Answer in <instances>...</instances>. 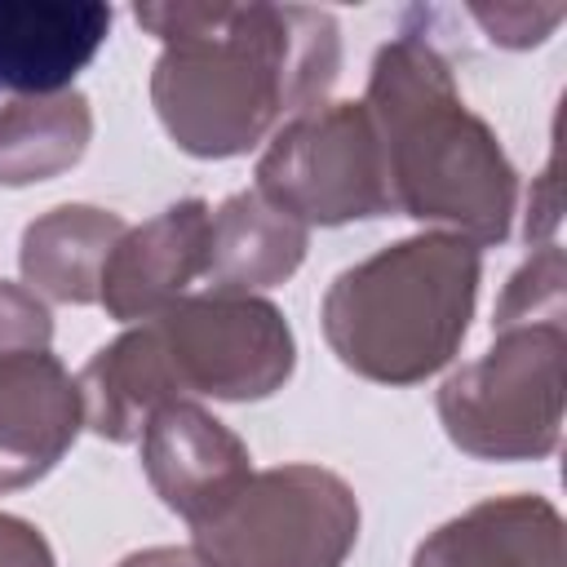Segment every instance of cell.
I'll return each instance as SVG.
<instances>
[{
  "label": "cell",
  "mask_w": 567,
  "mask_h": 567,
  "mask_svg": "<svg viewBox=\"0 0 567 567\" xmlns=\"http://www.w3.org/2000/svg\"><path fill=\"white\" fill-rule=\"evenodd\" d=\"M164 40L151 97L182 151H248L284 111H310L341 66L337 18L306 4H137Z\"/></svg>",
  "instance_id": "obj_1"
},
{
  "label": "cell",
  "mask_w": 567,
  "mask_h": 567,
  "mask_svg": "<svg viewBox=\"0 0 567 567\" xmlns=\"http://www.w3.org/2000/svg\"><path fill=\"white\" fill-rule=\"evenodd\" d=\"M390 173L394 208L421 221H452L478 244H501L514 217V168L492 128L465 111L447 58L403 22L363 97Z\"/></svg>",
  "instance_id": "obj_2"
},
{
  "label": "cell",
  "mask_w": 567,
  "mask_h": 567,
  "mask_svg": "<svg viewBox=\"0 0 567 567\" xmlns=\"http://www.w3.org/2000/svg\"><path fill=\"white\" fill-rule=\"evenodd\" d=\"M474 292L478 248L461 235H416L332 279L323 332L346 368L412 385L452 359Z\"/></svg>",
  "instance_id": "obj_3"
},
{
  "label": "cell",
  "mask_w": 567,
  "mask_h": 567,
  "mask_svg": "<svg viewBox=\"0 0 567 567\" xmlns=\"http://www.w3.org/2000/svg\"><path fill=\"white\" fill-rule=\"evenodd\" d=\"M359 536L350 487L319 465L248 474L195 523L204 567H341Z\"/></svg>",
  "instance_id": "obj_4"
},
{
  "label": "cell",
  "mask_w": 567,
  "mask_h": 567,
  "mask_svg": "<svg viewBox=\"0 0 567 567\" xmlns=\"http://www.w3.org/2000/svg\"><path fill=\"white\" fill-rule=\"evenodd\" d=\"M447 439L487 461L554 452L563 421V323L501 328V341L439 390Z\"/></svg>",
  "instance_id": "obj_5"
},
{
  "label": "cell",
  "mask_w": 567,
  "mask_h": 567,
  "mask_svg": "<svg viewBox=\"0 0 567 567\" xmlns=\"http://www.w3.org/2000/svg\"><path fill=\"white\" fill-rule=\"evenodd\" d=\"M257 190L297 221H354L394 213L385 151L363 102L301 111L261 155Z\"/></svg>",
  "instance_id": "obj_6"
},
{
  "label": "cell",
  "mask_w": 567,
  "mask_h": 567,
  "mask_svg": "<svg viewBox=\"0 0 567 567\" xmlns=\"http://www.w3.org/2000/svg\"><path fill=\"white\" fill-rule=\"evenodd\" d=\"M168 394L261 399L292 372V332L284 315L248 292L177 297L151 323Z\"/></svg>",
  "instance_id": "obj_7"
},
{
  "label": "cell",
  "mask_w": 567,
  "mask_h": 567,
  "mask_svg": "<svg viewBox=\"0 0 567 567\" xmlns=\"http://www.w3.org/2000/svg\"><path fill=\"white\" fill-rule=\"evenodd\" d=\"M111 31L97 0H0V106L66 93Z\"/></svg>",
  "instance_id": "obj_8"
},
{
  "label": "cell",
  "mask_w": 567,
  "mask_h": 567,
  "mask_svg": "<svg viewBox=\"0 0 567 567\" xmlns=\"http://www.w3.org/2000/svg\"><path fill=\"white\" fill-rule=\"evenodd\" d=\"M84 421L80 385L49 350L0 359V492L53 470Z\"/></svg>",
  "instance_id": "obj_9"
},
{
  "label": "cell",
  "mask_w": 567,
  "mask_h": 567,
  "mask_svg": "<svg viewBox=\"0 0 567 567\" xmlns=\"http://www.w3.org/2000/svg\"><path fill=\"white\" fill-rule=\"evenodd\" d=\"M208 204L182 199L164 208L155 221L124 230L102 266L97 301L115 319H155L168 310L182 288L208 270Z\"/></svg>",
  "instance_id": "obj_10"
},
{
  "label": "cell",
  "mask_w": 567,
  "mask_h": 567,
  "mask_svg": "<svg viewBox=\"0 0 567 567\" xmlns=\"http://www.w3.org/2000/svg\"><path fill=\"white\" fill-rule=\"evenodd\" d=\"M142 465L164 496L168 509H177L190 527L208 518L244 478H248V452L244 443L199 412L195 403H164L146 430H142Z\"/></svg>",
  "instance_id": "obj_11"
},
{
  "label": "cell",
  "mask_w": 567,
  "mask_h": 567,
  "mask_svg": "<svg viewBox=\"0 0 567 567\" xmlns=\"http://www.w3.org/2000/svg\"><path fill=\"white\" fill-rule=\"evenodd\" d=\"M412 567H563V518L540 496L483 501L421 540Z\"/></svg>",
  "instance_id": "obj_12"
},
{
  "label": "cell",
  "mask_w": 567,
  "mask_h": 567,
  "mask_svg": "<svg viewBox=\"0 0 567 567\" xmlns=\"http://www.w3.org/2000/svg\"><path fill=\"white\" fill-rule=\"evenodd\" d=\"M306 252V226L270 204L261 190L230 195L208 221V270L217 292H248L279 284Z\"/></svg>",
  "instance_id": "obj_13"
},
{
  "label": "cell",
  "mask_w": 567,
  "mask_h": 567,
  "mask_svg": "<svg viewBox=\"0 0 567 567\" xmlns=\"http://www.w3.org/2000/svg\"><path fill=\"white\" fill-rule=\"evenodd\" d=\"M124 239V221L102 208L66 204L49 217L31 221L22 235V275L31 288L58 297V301H97L102 292V266L111 248Z\"/></svg>",
  "instance_id": "obj_14"
},
{
  "label": "cell",
  "mask_w": 567,
  "mask_h": 567,
  "mask_svg": "<svg viewBox=\"0 0 567 567\" xmlns=\"http://www.w3.org/2000/svg\"><path fill=\"white\" fill-rule=\"evenodd\" d=\"M93 133L89 102L80 93L22 97L0 106V182L27 186L71 168Z\"/></svg>",
  "instance_id": "obj_15"
},
{
  "label": "cell",
  "mask_w": 567,
  "mask_h": 567,
  "mask_svg": "<svg viewBox=\"0 0 567 567\" xmlns=\"http://www.w3.org/2000/svg\"><path fill=\"white\" fill-rule=\"evenodd\" d=\"M483 27H487V35L492 40H501V44H514V49H527V44H540L558 22H563V4H545V9H536V4H474L470 9Z\"/></svg>",
  "instance_id": "obj_16"
},
{
  "label": "cell",
  "mask_w": 567,
  "mask_h": 567,
  "mask_svg": "<svg viewBox=\"0 0 567 567\" xmlns=\"http://www.w3.org/2000/svg\"><path fill=\"white\" fill-rule=\"evenodd\" d=\"M49 310L18 284H0V359L18 350H49Z\"/></svg>",
  "instance_id": "obj_17"
},
{
  "label": "cell",
  "mask_w": 567,
  "mask_h": 567,
  "mask_svg": "<svg viewBox=\"0 0 567 567\" xmlns=\"http://www.w3.org/2000/svg\"><path fill=\"white\" fill-rule=\"evenodd\" d=\"M0 567H53V554L31 523L0 514Z\"/></svg>",
  "instance_id": "obj_18"
},
{
  "label": "cell",
  "mask_w": 567,
  "mask_h": 567,
  "mask_svg": "<svg viewBox=\"0 0 567 567\" xmlns=\"http://www.w3.org/2000/svg\"><path fill=\"white\" fill-rule=\"evenodd\" d=\"M120 567H204V563L195 558V549H146L124 558Z\"/></svg>",
  "instance_id": "obj_19"
}]
</instances>
